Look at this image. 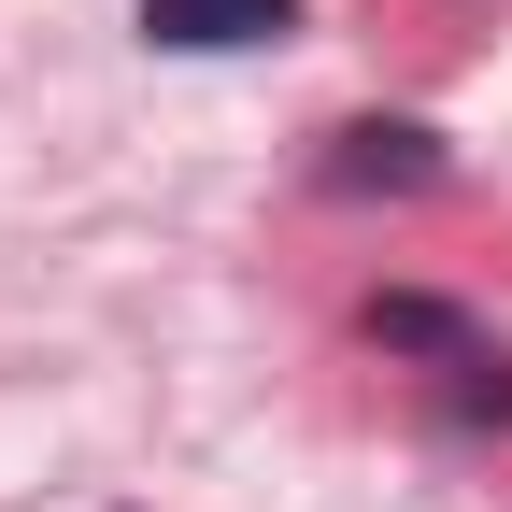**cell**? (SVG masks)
I'll return each mask as SVG.
<instances>
[{"instance_id":"7a4b0ae2","label":"cell","mask_w":512,"mask_h":512,"mask_svg":"<svg viewBox=\"0 0 512 512\" xmlns=\"http://www.w3.org/2000/svg\"><path fill=\"white\" fill-rule=\"evenodd\" d=\"M299 0H143V43L171 57H228V43H285Z\"/></svg>"},{"instance_id":"6da1fadb","label":"cell","mask_w":512,"mask_h":512,"mask_svg":"<svg viewBox=\"0 0 512 512\" xmlns=\"http://www.w3.org/2000/svg\"><path fill=\"white\" fill-rule=\"evenodd\" d=\"M441 171H456V157H441V128H413V114H356L342 143H328V200H427Z\"/></svg>"},{"instance_id":"277c9868","label":"cell","mask_w":512,"mask_h":512,"mask_svg":"<svg viewBox=\"0 0 512 512\" xmlns=\"http://www.w3.org/2000/svg\"><path fill=\"white\" fill-rule=\"evenodd\" d=\"M456 413H470V427H512V370H498V356L456 370Z\"/></svg>"},{"instance_id":"3957f363","label":"cell","mask_w":512,"mask_h":512,"mask_svg":"<svg viewBox=\"0 0 512 512\" xmlns=\"http://www.w3.org/2000/svg\"><path fill=\"white\" fill-rule=\"evenodd\" d=\"M370 342H384V356H427V370H470V356H484V328H470L456 299H427V285H384V299H370Z\"/></svg>"}]
</instances>
